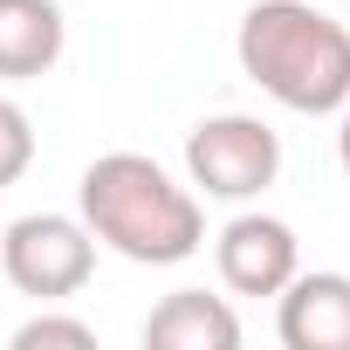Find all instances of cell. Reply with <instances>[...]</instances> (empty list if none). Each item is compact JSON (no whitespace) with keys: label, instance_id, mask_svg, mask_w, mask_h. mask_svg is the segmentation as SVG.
Listing matches in <instances>:
<instances>
[{"label":"cell","instance_id":"1","mask_svg":"<svg viewBox=\"0 0 350 350\" xmlns=\"http://www.w3.org/2000/svg\"><path fill=\"white\" fill-rule=\"evenodd\" d=\"M76 213L96 234V247L137 261V268H179L206 247L200 193L179 186L144 151H103L76 179Z\"/></svg>","mask_w":350,"mask_h":350},{"label":"cell","instance_id":"2","mask_svg":"<svg viewBox=\"0 0 350 350\" xmlns=\"http://www.w3.org/2000/svg\"><path fill=\"white\" fill-rule=\"evenodd\" d=\"M234 55L241 76L295 117H336L350 103V28L309 0H254Z\"/></svg>","mask_w":350,"mask_h":350},{"label":"cell","instance_id":"3","mask_svg":"<svg viewBox=\"0 0 350 350\" xmlns=\"http://www.w3.org/2000/svg\"><path fill=\"white\" fill-rule=\"evenodd\" d=\"M186 179L193 193L206 200H227V206H247L261 200L275 179H282V137L247 117V110H220V117H200L186 131Z\"/></svg>","mask_w":350,"mask_h":350},{"label":"cell","instance_id":"4","mask_svg":"<svg viewBox=\"0 0 350 350\" xmlns=\"http://www.w3.org/2000/svg\"><path fill=\"white\" fill-rule=\"evenodd\" d=\"M0 275L28 302H69L96 275V234L83 213H21L0 234Z\"/></svg>","mask_w":350,"mask_h":350},{"label":"cell","instance_id":"5","mask_svg":"<svg viewBox=\"0 0 350 350\" xmlns=\"http://www.w3.org/2000/svg\"><path fill=\"white\" fill-rule=\"evenodd\" d=\"M213 268L227 295H282L288 275L302 268V241L275 213H234L213 241Z\"/></svg>","mask_w":350,"mask_h":350},{"label":"cell","instance_id":"6","mask_svg":"<svg viewBox=\"0 0 350 350\" xmlns=\"http://www.w3.org/2000/svg\"><path fill=\"white\" fill-rule=\"evenodd\" d=\"M275 336L288 350H350V275L343 268H295L275 295Z\"/></svg>","mask_w":350,"mask_h":350},{"label":"cell","instance_id":"7","mask_svg":"<svg viewBox=\"0 0 350 350\" xmlns=\"http://www.w3.org/2000/svg\"><path fill=\"white\" fill-rule=\"evenodd\" d=\"M144 350H234L241 343V316L227 295L206 288H172L151 316H144Z\"/></svg>","mask_w":350,"mask_h":350},{"label":"cell","instance_id":"8","mask_svg":"<svg viewBox=\"0 0 350 350\" xmlns=\"http://www.w3.org/2000/svg\"><path fill=\"white\" fill-rule=\"evenodd\" d=\"M62 49H69L62 0H0V83L49 76Z\"/></svg>","mask_w":350,"mask_h":350},{"label":"cell","instance_id":"9","mask_svg":"<svg viewBox=\"0 0 350 350\" xmlns=\"http://www.w3.org/2000/svg\"><path fill=\"white\" fill-rule=\"evenodd\" d=\"M28 165H35V117H28L14 96H0V193L21 186Z\"/></svg>","mask_w":350,"mask_h":350},{"label":"cell","instance_id":"10","mask_svg":"<svg viewBox=\"0 0 350 350\" xmlns=\"http://www.w3.org/2000/svg\"><path fill=\"white\" fill-rule=\"evenodd\" d=\"M49 343H62V350H96V323L55 316V309L42 302V316H28V323L14 329V350H49Z\"/></svg>","mask_w":350,"mask_h":350},{"label":"cell","instance_id":"11","mask_svg":"<svg viewBox=\"0 0 350 350\" xmlns=\"http://www.w3.org/2000/svg\"><path fill=\"white\" fill-rule=\"evenodd\" d=\"M336 158H343V172H350V103H343V131H336Z\"/></svg>","mask_w":350,"mask_h":350}]
</instances>
